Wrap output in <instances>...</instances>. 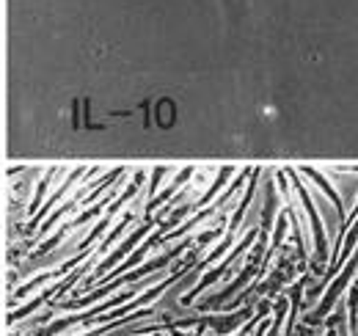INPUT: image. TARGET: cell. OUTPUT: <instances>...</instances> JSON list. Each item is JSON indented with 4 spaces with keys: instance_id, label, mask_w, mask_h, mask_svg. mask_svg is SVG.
I'll return each instance as SVG.
<instances>
[]
</instances>
